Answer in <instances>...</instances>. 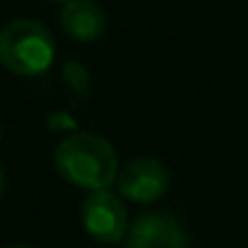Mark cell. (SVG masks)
Masks as SVG:
<instances>
[{
	"instance_id": "obj_1",
	"label": "cell",
	"mask_w": 248,
	"mask_h": 248,
	"mask_svg": "<svg viewBox=\"0 0 248 248\" xmlns=\"http://www.w3.org/2000/svg\"><path fill=\"white\" fill-rule=\"evenodd\" d=\"M56 173L83 190H105L117 183V151L114 146L100 137L78 132L66 137L54 151Z\"/></svg>"
},
{
	"instance_id": "obj_2",
	"label": "cell",
	"mask_w": 248,
	"mask_h": 248,
	"mask_svg": "<svg viewBox=\"0 0 248 248\" xmlns=\"http://www.w3.org/2000/svg\"><path fill=\"white\" fill-rule=\"evenodd\" d=\"M56 56V42L46 25L17 17L0 30V63L10 73L34 78L49 71Z\"/></svg>"
},
{
	"instance_id": "obj_3",
	"label": "cell",
	"mask_w": 248,
	"mask_h": 248,
	"mask_svg": "<svg viewBox=\"0 0 248 248\" xmlns=\"http://www.w3.org/2000/svg\"><path fill=\"white\" fill-rule=\"evenodd\" d=\"M83 229L100 243H122L129 231V214L124 202L109 190H93L80 207Z\"/></svg>"
},
{
	"instance_id": "obj_4",
	"label": "cell",
	"mask_w": 248,
	"mask_h": 248,
	"mask_svg": "<svg viewBox=\"0 0 248 248\" xmlns=\"http://www.w3.org/2000/svg\"><path fill=\"white\" fill-rule=\"evenodd\" d=\"M170 185V170L151 156L134 158L117 173V190L137 204H151L166 195Z\"/></svg>"
},
{
	"instance_id": "obj_5",
	"label": "cell",
	"mask_w": 248,
	"mask_h": 248,
	"mask_svg": "<svg viewBox=\"0 0 248 248\" xmlns=\"http://www.w3.org/2000/svg\"><path fill=\"white\" fill-rule=\"evenodd\" d=\"M124 248H190V233L178 217L149 212L134 219L124 236Z\"/></svg>"
},
{
	"instance_id": "obj_6",
	"label": "cell",
	"mask_w": 248,
	"mask_h": 248,
	"mask_svg": "<svg viewBox=\"0 0 248 248\" xmlns=\"http://www.w3.org/2000/svg\"><path fill=\"white\" fill-rule=\"evenodd\" d=\"M61 30L80 44L97 42L107 30V15L95 0H68L59 15Z\"/></svg>"
},
{
	"instance_id": "obj_7",
	"label": "cell",
	"mask_w": 248,
	"mask_h": 248,
	"mask_svg": "<svg viewBox=\"0 0 248 248\" xmlns=\"http://www.w3.org/2000/svg\"><path fill=\"white\" fill-rule=\"evenodd\" d=\"M5 190V173H3V166H0V195Z\"/></svg>"
},
{
	"instance_id": "obj_8",
	"label": "cell",
	"mask_w": 248,
	"mask_h": 248,
	"mask_svg": "<svg viewBox=\"0 0 248 248\" xmlns=\"http://www.w3.org/2000/svg\"><path fill=\"white\" fill-rule=\"evenodd\" d=\"M5 248H34V246H25V243H13V246H5Z\"/></svg>"
},
{
	"instance_id": "obj_9",
	"label": "cell",
	"mask_w": 248,
	"mask_h": 248,
	"mask_svg": "<svg viewBox=\"0 0 248 248\" xmlns=\"http://www.w3.org/2000/svg\"><path fill=\"white\" fill-rule=\"evenodd\" d=\"M49 3H68V0H49Z\"/></svg>"
},
{
	"instance_id": "obj_10",
	"label": "cell",
	"mask_w": 248,
	"mask_h": 248,
	"mask_svg": "<svg viewBox=\"0 0 248 248\" xmlns=\"http://www.w3.org/2000/svg\"><path fill=\"white\" fill-rule=\"evenodd\" d=\"M0 137H3V127H0Z\"/></svg>"
}]
</instances>
